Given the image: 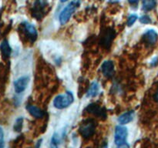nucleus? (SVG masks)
<instances>
[{"label": "nucleus", "mask_w": 158, "mask_h": 148, "mask_svg": "<svg viewBox=\"0 0 158 148\" xmlns=\"http://www.w3.org/2000/svg\"><path fill=\"white\" fill-rule=\"evenodd\" d=\"M80 6L79 0H74L69 2L60 14V22L62 25H65L69 20L70 17Z\"/></svg>", "instance_id": "1"}, {"label": "nucleus", "mask_w": 158, "mask_h": 148, "mask_svg": "<svg viewBox=\"0 0 158 148\" xmlns=\"http://www.w3.org/2000/svg\"><path fill=\"white\" fill-rule=\"evenodd\" d=\"M73 100V95L72 92L68 91L65 94H60L55 97L53 100V106L57 109H63L69 106Z\"/></svg>", "instance_id": "2"}, {"label": "nucleus", "mask_w": 158, "mask_h": 148, "mask_svg": "<svg viewBox=\"0 0 158 148\" xmlns=\"http://www.w3.org/2000/svg\"><path fill=\"white\" fill-rule=\"evenodd\" d=\"M127 129L125 126H117L115 128V133H114L115 144L118 146H124L127 143Z\"/></svg>", "instance_id": "3"}, {"label": "nucleus", "mask_w": 158, "mask_h": 148, "mask_svg": "<svg viewBox=\"0 0 158 148\" xmlns=\"http://www.w3.org/2000/svg\"><path fill=\"white\" fill-rule=\"evenodd\" d=\"M79 131L85 138H89L95 132V125L92 121H86L80 126Z\"/></svg>", "instance_id": "4"}, {"label": "nucleus", "mask_w": 158, "mask_h": 148, "mask_svg": "<svg viewBox=\"0 0 158 148\" xmlns=\"http://www.w3.org/2000/svg\"><path fill=\"white\" fill-rule=\"evenodd\" d=\"M46 6H47L46 0H36L34 3L33 9H32L33 16L36 18H41Z\"/></svg>", "instance_id": "5"}, {"label": "nucleus", "mask_w": 158, "mask_h": 148, "mask_svg": "<svg viewBox=\"0 0 158 148\" xmlns=\"http://www.w3.org/2000/svg\"><path fill=\"white\" fill-rule=\"evenodd\" d=\"M114 37H115V32H114V30L110 29V28H108L107 29L105 30L104 33L102 35L100 43L103 45V47L109 49L111 45V43L114 40Z\"/></svg>", "instance_id": "6"}, {"label": "nucleus", "mask_w": 158, "mask_h": 148, "mask_svg": "<svg viewBox=\"0 0 158 148\" xmlns=\"http://www.w3.org/2000/svg\"><path fill=\"white\" fill-rule=\"evenodd\" d=\"M29 82V77L27 76H23L19 77L14 82V89H15V92L20 93L23 92L27 87Z\"/></svg>", "instance_id": "7"}, {"label": "nucleus", "mask_w": 158, "mask_h": 148, "mask_svg": "<svg viewBox=\"0 0 158 148\" xmlns=\"http://www.w3.org/2000/svg\"><path fill=\"white\" fill-rule=\"evenodd\" d=\"M86 109L87 112L94 114V115H96L98 117H101V118L105 119L106 117V113L104 108H102L101 106L96 104V103H91V104H89L86 108Z\"/></svg>", "instance_id": "8"}, {"label": "nucleus", "mask_w": 158, "mask_h": 148, "mask_svg": "<svg viewBox=\"0 0 158 148\" xmlns=\"http://www.w3.org/2000/svg\"><path fill=\"white\" fill-rule=\"evenodd\" d=\"M101 70L103 76L107 78H110L114 74V65L110 60H106L103 63L101 66Z\"/></svg>", "instance_id": "9"}, {"label": "nucleus", "mask_w": 158, "mask_h": 148, "mask_svg": "<svg viewBox=\"0 0 158 148\" xmlns=\"http://www.w3.org/2000/svg\"><path fill=\"white\" fill-rule=\"evenodd\" d=\"M157 33L153 29H149L147 30V32L143 34V39L145 40L147 43L152 46V45L155 44L157 40Z\"/></svg>", "instance_id": "10"}, {"label": "nucleus", "mask_w": 158, "mask_h": 148, "mask_svg": "<svg viewBox=\"0 0 158 148\" xmlns=\"http://www.w3.org/2000/svg\"><path fill=\"white\" fill-rule=\"evenodd\" d=\"M25 31H26V34L29 39L32 42H33L35 39L37 38V30L32 24L26 23L24 25Z\"/></svg>", "instance_id": "11"}, {"label": "nucleus", "mask_w": 158, "mask_h": 148, "mask_svg": "<svg viewBox=\"0 0 158 148\" xmlns=\"http://www.w3.org/2000/svg\"><path fill=\"white\" fill-rule=\"evenodd\" d=\"M0 50H1L2 55L5 59L9 58L11 55V52H12V49H11L10 46H9V43L7 40H3L2 42L1 45H0Z\"/></svg>", "instance_id": "12"}, {"label": "nucleus", "mask_w": 158, "mask_h": 148, "mask_svg": "<svg viewBox=\"0 0 158 148\" xmlns=\"http://www.w3.org/2000/svg\"><path fill=\"white\" fill-rule=\"evenodd\" d=\"M134 111H129V112L124 113L123 114L120 115L118 118L119 123L121 124H127L134 120Z\"/></svg>", "instance_id": "13"}, {"label": "nucleus", "mask_w": 158, "mask_h": 148, "mask_svg": "<svg viewBox=\"0 0 158 148\" xmlns=\"http://www.w3.org/2000/svg\"><path fill=\"white\" fill-rule=\"evenodd\" d=\"M27 110L32 117H35V118H42L43 117V112L37 106L29 105L27 106Z\"/></svg>", "instance_id": "14"}, {"label": "nucleus", "mask_w": 158, "mask_h": 148, "mask_svg": "<svg viewBox=\"0 0 158 148\" xmlns=\"http://www.w3.org/2000/svg\"><path fill=\"white\" fill-rule=\"evenodd\" d=\"M99 90H100V86L97 82H93L91 86H89V89H88L86 97H94L98 95Z\"/></svg>", "instance_id": "15"}, {"label": "nucleus", "mask_w": 158, "mask_h": 148, "mask_svg": "<svg viewBox=\"0 0 158 148\" xmlns=\"http://www.w3.org/2000/svg\"><path fill=\"white\" fill-rule=\"evenodd\" d=\"M142 5L145 11L152 10L156 6V0H143Z\"/></svg>", "instance_id": "16"}, {"label": "nucleus", "mask_w": 158, "mask_h": 148, "mask_svg": "<svg viewBox=\"0 0 158 148\" xmlns=\"http://www.w3.org/2000/svg\"><path fill=\"white\" fill-rule=\"evenodd\" d=\"M23 117H19L15 120V123L14 124V130L16 132H20L23 128Z\"/></svg>", "instance_id": "17"}, {"label": "nucleus", "mask_w": 158, "mask_h": 148, "mask_svg": "<svg viewBox=\"0 0 158 148\" xmlns=\"http://www.w3.org/2000/svg\"><path fill=\"white\" fill-rule=\"evenodd\" d=\"M137 15H131L128 17V19H127V26H133L134 23L137 21Z\"/></svg>", "instance_id": "18"}, {"label": "nucleus", "mask_w": 158, "mask_h": 148, "mask_svg": "<svg viewBox=\"0 0 158 148\" xmlns=\"http://www.w3.org/2000/svg\"><path fill=\"white\" fill-rule=\"evenodd\" d=\"M140 23H143V24H148V23H151V19L148 15H143L141 18H140Z\"/></svg>", "instance_id": "19"}, {"label": "nucleus", "mask_w": 158, "mask_h": 148, "mask_svg": "<svg viewBox=\"0 0 158 148\" xmlns=\"http://www.w3.org/2000/svg\"><path fill=\"white\" fill-rule=\"evenodd\" d=\"M4 146V133H3V130L0 126V148L3 147Z\"/></svg>", "instance_id": "20"}, {"label": "nucleus", "mask_w": 158, "mask_h": 148, "mask_svg": "<svg viewBox=\"0 0 158 148\" xmlns=\"http://www.w3.org/2000/svg\"><path fill=\"white\" fill-rule=\"evenodd\" d=\"M128 2L131 5H137L139 2V0H128Z\"/></svg>", "instance_id": "21"}, {"label": "nucleus", "mask_w": 158, "mask_h": 148, "mask_svg": "<svg viewBox=\"0 0 158 148\" xmlns=\"http://www.w3.org/2000/svg\"><path fill=\"white\" fill-rule=\"evenodd\" d=\"M154 100H155L156 102H157V103H158V89H157V91L155 92V93H154Z\"/></svg>", "instance_id": "22"}, {"label": "nucleus", "mask_w": 158, "mask_h": 148, "mask_svg": "<svg viewBox=\"0 0 158 148\" xmlns=\"http://www.w3.org/2000/svg\"><path fill=\"white\" fill-rule=\"evenodd\" d=\"M110 2L111 3H114V2H118L119 0H109Z\"/></svg>", "instance_id": "23"}, {"label": "nucleus", "mask_w": 158, "mask_h": 148, "mask_svg": "<svg viewBox=\"0 0 158 148\" xmlns=\"http://www.w3.org/2000/svg\"><path fill=\"white\" fill-rule=\"evenodd\" d=\"M66 1H68V0H60V2H66Z\"/></svg>", "instance_id": "24"}, {"label": "nucleus", "mask_w": 158, "mask_h": 148, "mask_svg": "<svg viewBox=\"0 0 158 148\" xmlns=\"http://www.w3.org/2000/svg\"><path fill=\"white\" fill-rule=\"evenodd\" d=\"M101 1H102V0H101Z\"/></svg>", "instance_id": "25"}]
</instances>
